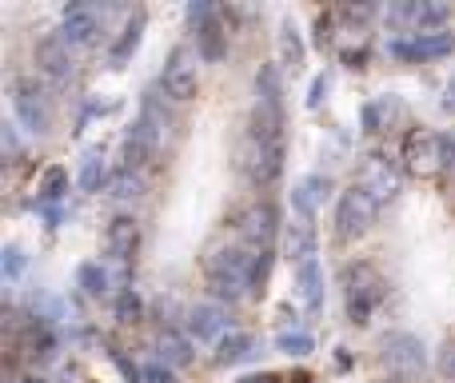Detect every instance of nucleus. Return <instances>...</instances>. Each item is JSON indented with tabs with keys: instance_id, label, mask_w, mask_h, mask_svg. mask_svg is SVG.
Listing matches in <instances>:
<instances>
[{
	"instance_id": "obj_18",
	"label": "nucleus",
	"mask_w": 455,
	"mask_h": 383,
	"mask_svg": "<svg viewBox=\"0 0 455 383\" xmlns=\"http://www.w3.org/2000/svg\"><path fill=\"white\" fill-rule=\"evenodd\" d=\"M328 195H331V176L328 172H312V176H304V180L291 188V211L315 219V208H320Z\"/></svg>"
},
{
	"instance_id": "obj_7",
	"label": "nucleus",
	"mask_w": 455,
	"mask_h": 383,
	"mask_svg": "<svg viewBox=\"0 0 455 383\" xmlns=\"http://www.w3.org/2000/svg\"><path fill=\"white\" fill-rule=\"evenodd\" d=\"M403 168L411 176H419V180L440 176L448 168V136L427 132V128L408 132V140H403Z\"/></svg>"
},
{
	"instance_id": "obj_38",
	"label": "nucleus",
	"mask_w": 455,
	"mask_h": 383,
	"mask_svg": "<svg viewBox=\"0 0 455 383\" xmlns=\"http://www.w3.org/2000/svg\"><path fill=\"white\" fill-rule=\"evenodd\" d=\"M344 16L347 20H368V16H376V4H347Z\"/></svg>"
},
{
	"instance_id": "obj_2",
	"label": "nucleus",
	"mask_w": 455,
	"mask_h": 383,
	"mask_svg": "<svg viewBox=\"0 0 455 383\" xmlns=\"http://www.w3.org/2000/svg\"><path fill=\"white\" fill-rule=\"evenodd\" d=\"M339 288H344V312L355 328H368L371 315H376L387 299L384 272H379L376 264H368V259L344 264V272H339Z\"/></svg>"
},
{
	"instance_id": "obj_9",
	"label": "nucleus",
	"mask_w": 455,
	"mask_h": 383,
	"mask_svg": "<svg viewBox=\"0 0 455 383\" xmlns=\"http://www.w3.org/2000/svg\"><path fill=\"white\" fill-rule=\"evenodd\" d=\"M32 64H36V76L48 80L52 88H64L72 80V72H76V64H72V48L64 44L60 36L36 40V48H32Z\"/></svg>"
},
{
	"instance_id": "obj_36",
	"label": "nucleus",
	"mask_w": 455,
	"mask_h": 383,
	"mask_svg": "<svg viewBox=\"0 0 455 383\" xmlns=\"http://www.w3.org/2000/svg\"><path fill=\"white\" fill-rule=\"evenodd\" d=\"M140 376H144V383H176L168 363H148V368H140Z\"/></svg>"
},
{
	"instance_id": "obj_11",
	"label": "nucleus",
	"mask_w": 455,
	"mask_h": 383,
	"mask_svg": "<svg viewBox=\"0 0 455 383\" xmlns=\"http://www.w3.org/2000/svg\"><path fill=\"white\" fill-rule=\"evenodd\" d=\"M100 16H96V8L88 4H68L60 12V28H56V36L64 40L68 48H92L96 40H100Z\"/></svg>"
},
{
	"instance_id": "obj_39",
	"label": "nucleus",
	"mask_w": 455,
	"mask_h": 383,
	"mask_svg": "<svg viewBox=\"0 0 455 383\" xmlns=\"http://www.w3.org/2000/svg\"><path fill=\"white\" fill-rule=\"evenodd\" d=\"M328 28H331V16H315V44H320V48L331 40V32H328Z\"/></svg>"
},
{
	"instance_id": "obj_6",
	"label": "nucleus",
	"mask_w": 455,
	"mask_h": 383,
	"mask_svg": "<svg viewBox=\"0 0 455 383\" xmlns=\"http://www.w3.org/2000/svg\"><path fill=\"white\" fill-rule=\"evenodd\" d=\"M200 52H192L188 44H176L168 52L164 68H160V88H164L168 100L176 104H188L192 96L200 92Z\"/></svg>"
},
{
	"instance_id": "obj_21",
	"label": "nucleus",
	"mask_w": 455,
	"mask_h": 383,
	"mask_svg": "<svg viewBox=\"0 0 455 383\" xmlns=\"http://www.w3.org/2000/svg\"><path fill=\"white\" fill-rule=\"evenodd\" d=\"M296 288H299V299H304L307 312H320L323 307V267H320V259H307V264L296 267Z\"/></svg>"
},
{
	"instance_id": "obj_30",
	"label": "nucleus",
	"mask_w": 455,
	"mask_h": 383,
	"mask_svg": "<svg viewBox=\"0 0 455 383\" xmlns=\"http://www.w3.org/2000/svg\"><path fill=\"white\" fill-rule=\"evenodd\" d=\"M275 347H280L283 355H296V360H304V355L315 352V339L307 336V331L291 328V331H280V336H275Z\"/></svg>"
},
{
	"instance_id": "obj_15",
	"label": "nucleus",
	"mask_w": 455,
	"mask_h": 383,
	"mask_svg": "<svg viewBox=\"0 0 455 383\" xmlns=\"http://www.w3.org/2000/svg\"><path fill=\"white\" fill-rule=\"evenodd\" d=\"M315 219L312 216H299V211H291V219L283 224V256L291 259V264H307V259H315Z\"/></svg>"
},
{
	"instance_id": "obj_19",
	"label": "nucleus",
	"mask_w": 455,
	"mask_h": 383,
	"mask_svg": "<svg viewBox=\"0 0 455 383\" xmlns=\"http://www.w3.org/2000/svg\"><path fill=\"white\" fill-rule=\"evenodd\" d=\"M144 24H148V16H144V12H132L124 20V28L116 32V40H112V48H108V64H112V68H124V64L136 56V48H140V40H144Z\"/></svg>"
},
{
	"instance_id": "obj_40",
	"label": "nucleus",
	"mask_w": 455,
	"mask_h": 383,
	"mask_svg": "<svg viewBox=\"0 0 455 383\" xmlns=\"http://www.w3.org/2000/svg\"><path fill=\"white\" fill-rule=\"evenodd\" d=\"M60 379H64V383H88V376H84V368H80V363H68Z\"/></svg>"
},
{
	"instance_id": "obj_26",
	"label": "nucleus",
	"mask_w": 455,
	"mask_h": 383,
	"mask_svg": "<svg viewBox=\"0 0 455 383\" xmlns=\"http://www.w3.org/2000/svg\"><path fill=\"white\" fill-rule=\"evenodd\" d=\"M76 288L84 291V296L100 299L104 291H108V267H104L100 259H84V264L76 267Z\"/></svg>"
},
{
	"instance_id": "obj_20",
	"label": "nucleus",
	"mask_w": 455,
	"mask_h": 383,
	"mask_svg": "<svg viewBox=\"0 0 455 383\" xmlns=\"http://www.w3.org/2000/svg\"><path fill=\"white\" fill-rule=\"evenodd\" d=\"M156 355L160 363H168V368H188L192 363V336L188 331H176V328H160L156 331Z\"/></svg>"
},
{
	"instance_id": "obj_29",
	"label": "nucleus",
	"mask_w": 455,
	"mask_h": 383,
	"mask_svg": "<svg viewBox=\"0 0 455 383\" xmlns=\"http://www.w3.org/2000/svg\"><path fill=\"white\" fill-rule=\"evenodd\" d=\"M108 195L112 200H140L144 195V176L120 168V172H112V180H108Z\"/></svg>"
},
{
	"instance_id": "obj_42",
	"label": "nucleus",
	"mask_w": 455,
	"mask_h": 383,
	"mask_svg": "<svg viewBox=\"0 0 455 383\" xmlns=\"http://www.w3.org/2000/svg\"><path fill=\"white\" fill-rule=\"evenodd\" d=\"M4 383H44V379H36V376H24V371H12V376H4Z\"/></svg>"
},
{
	"instance_id": "obj_28",
	"label": "nucleus",
	"mask_w": 455,
	"mask_h": 383,
	"mask_svg": "<svg viewBox=\"0 0 455 383\" xmlns=\"http://www.w3.org/2000/svg\"><path fill=\"white\" fill-rule=\"evenodd\" d=\"M36 192H40V203H44V208H56V200H64V192H68V168H60V164L44 168Z\"/></svg>"
},
{
	"instance_id": "obj_22",
	"label": "nucleus",
	"mask_w": 455,
	"mask_h": 383,
	"mask_svg": "<svg viewBox=\"0 0 455 383\" xmlns=\"http://www.w3.org/2000/svg\"><path fill=\"white\" fill-rule=\"evenodd\" d=\"M196 52H200V60H208V64L224 60V52H228V28L220 24V16H212V20H208L204 28L196 32Z\"/></svg>"
},
{
	"instance_id": "obj_25",
	"label": "nucleus",
	"mask_w": 455,
	"mask_h": 383,
	"mask_svg": "<svg viewBox=\"0 0 455 383\" xmlns=\"http://www.w3.org/2000/svg\"><path fill=\"white\" fill-rule=\"evenodd\" d=\"M451 20L448 0H416V32H443Z\"/></svg>"
},
{
	"instance_id": "obj_24",
	"label": "nucleus",
	"mask_w": 455,
	"mask_h": 383,
	"mask_svg": "<svg viewBox=\"0 0 455 383\" xmlns=\"http://www.w3.org/2000/svg\"><path fill=\"white\" fill-rule=\"evenodd\" d=\"M256 355V339L248 331H228V336L216 344V363L220 368H232V363H243Z\"/></svg>"
},
{
	"instance_id": "obj_10",
	"label": "nucleus",
	"mask_w": 455,
	"mask_h": 383,
	"mask_svg": "<svg viewBox=\"0 0 455 383\" xmlns=\"http://www.w3.org/2000/svg\"><path fill=\"white\" fill-rule=\"evenodd\" d=\"M379 352H384L387 368L400 371V376H416V371H424V363H427L424 344H419V336H411V331H387Z\"/></svg>"
},
{
	"instance_id": "obj_34",
	"label": "nucleus",
	"mask_w": 455,
	"mask_h": 383,
	"mask_svg": "<svg viewBox=\"0 0 455 383\" xmlns=\"http://www.w3.org/2000/svg\"><path fill=\"white\" fill-rule=\"evenodd\" d=\"M360 124H363V132L368 136H376V132H384V112H379V104L376 100H368L363 104V112H360Z\"/></svg>"
},
{
	"instance_id": "obj_32",
	"label": "nucleus",
	"mask_w": 455,
	"mask_h": 383,
	"mask_svg": "<svg viewBox=\"0 0 455 383\" xmlns=\"http://www.w3.org/2000/svg\"><path fill=\"white\" fill-rule=\"evenodd\" d=\"M24 264H28V256H24L20 243H4V256H0V272H4V280H8V283L20 280Z\"/></svg>"
},
{
	"instance_id": "obj_4",
	"label": "nucleus",
	"mask_w": 455,
	"mask_h": 383,
	"mask_svg": "<svg viewBox=\"0 0 455 383\" xmlns=\"http://www.w3.org/2000/svg\"><path fill=\"white\" fill-rule=\"evenodd\" d=\"M12 112L24 132H32V136L52 132V96H48V88L36 76L12 80Z\"/></svg>"
},
{
	"instance_id": "obj_13",
	"label": "nucleus",
	"mask_w": 455,
	"mask_h": 383,
	"mask_svg": "<svg viewBox=\"0 0 455 383\" xmlns=\"http://www.w3.org/2000/svg\"><path fill=\"white\" fill-rule=\"evenodd\" d=\"M455 48V28L443 32H416L408 40H392L387 52L400 56V60H435V56H448Z\"/></svg>"
},
{
	"instance_id": "obj_27",
	"label": "nucleus",
	"mask_w": 455,
	"mask_h": 383,
	"mask_svg": "<svg viewBox=\"0 0 455 383\" xmlns=\"http://www.w3.org/2000/svg\"><path fill=\"white\" fill-rule=\"evenodd\" d=\"M104 180H112V176H108V164H104V152L92 148V152L84 156V164H80L76 184H80V192H100Z\"/></svg>"
},
{
	"instance_id": "obj_41",
	"label": "nucleus",
	"mask_w": 455,
	"mask_h": 383,
	"mask_svg": "<svg viewBox=\"0 0 455 383\" xmlns=\"http://www.w3.org/2000/svg\"><path fill=\"white\" fill-rule=\"evenodd\" d=\"M235 383H280V376H275V371H251V376H243Z\"/></svg>"
},
{
	"instance_id": "obj_16",
	"label": "nucleus",
	"mask_w": 455,
	"mask_h": 383,
	"mask_svg": "<svg viewBox=\"0 0 455 383\" xmlns=\"http://www.w3.org/2000/svg\"><path fill=\"white\" fill-rule=\"evenodd\" d=\"M188 336L196 344H208V339H224L228 331V312L220 304H192L188 307Z\"/></svg>"
},
{
	"instance_id": "obj_23",
	"label": "nucleus",
	"mask_w": 455,
	"mask_h": 383,
	"mask_svg": "<svg viewBox=\"0 0 455 383\" xmlns=\"http://www.w3.org/2000/svg\"><path fill=\"white\" fill-rule=\"evenodd\" d=\"M275 44H280V64H288V68H299V64H304L307 48H304V36H299V28H296V20H291V16H283V20H280Z\"/></svg>"
},
{
	"instance_id": "obj_5",
	"label": "nucleus",
	"mask_w": 455,
	"mask_h": 383,
	"mask_svg": "<svg viewBox=\"0 0 455 383\" xmlns=\"http://www.w3.org/2000/svg\"><path fill=\"white\" fill-rule=\"evenodd\" d=\"M280 224H283L280 208H275L272 200L248 203V208H240V211H235V219H232L240 243H243V248H251V251H272V240L280 235Z\"/></svg>"
},
{
	"instance_id": "obj_43",
	"label": "nucleus",
	"mask_w": 455,
	"mask_h": 383,
	"mask_svg": "<svg viewBox=\"0 0 455 383\" xmlns=\"http://www.w3.org/2000/svg\"><path fill=\"white\" fill-rule=\"evenodd\" d=\"M384 383H400V379H384Z\"/></svg>"
},
{
	"instance_id": "obj_1",
	"label": "nucleus",
	"mask_w": 455,
	"mask_h": 383,
	"mask_svg": "<svg viewBox=\"0 0 455 383\" xmlns=\"http://www.w3.org/2000/svg\"><path fill=\"white\" fill-rule=\"evenodd\" d=\"M256 256L259 251L243 248V243H228L216 240L204 248V275H208V291L216 299H235L251 296V272H256Z\"/></svg>"
},
{
	"instance_id": "obj_31",
	"label": "nucleus",
	"mask_w": 455,
	"mask_h": 383,
	"mask_svg": "<svg viewBox=\"0 0 455 383\" xmlns=\"http://www.w3.org/2000/svg\"><path fill=\"white\" fill-rule=\"evenodd\" d=\"M116 320L120 323H140L144 320V299H140L136 288H124L116 296Z\"/></svg>"
},
{
	"instance_id": "obj_17",
	"label": "nucleus",
	"mask_w": 455,
	"mask_h": 383,
	"mask_svg": "<svg viewBox=\"0 0 455 383\" xmlns=\"http://www.w3.org/2000/svg\"><path fill=\"white\" fill-rule=\"evenodd\" d=\"M156 148H160V140L140 124V120H136L132 132L124 136V148H120V168H128V172H140V168L148 164L152 156H156Z\"/></svg>"
},
{
	"instance_id": "obj_14",
	"label": "nucleus",
	"mask_w": 455,
	"mask_h": 383,
	"mask_svg": "<svg viewBox=\"0 0 455 383\" xmlns=\"http://www.w3.org/2000/svg\"><path fill=\"white\" fill-rule=\"evenodd\" d=\"M136 248H140V219L128 216V211L112 216L108 227H104V251L112 259H120V264H128L136 256Z\"/></svg>"
},
{
	"instance_id": "obj_35",
	"label": "nucleus",
	"mask_w": 455,
	"mask_h": 383,
	"mask_svg": "<svg viewBox=\"0 0 455 383\" xmlns=\"http://www.w3.org/2000/svg\"><path fill=\"white\" fill-rule=\"evenodd\" d=\"M328 88H331V76L328 72H320V76L312 80V88H307V108H320L323 96H328Z\"/></svg>"
},
{
	"instance_id": "obj_12",
	"label": "nucleus",
	"mask_w": 455,
	"mask_h": 383,
	"mask_svg": "<svg viewBox=\"0 0 455 383\" xmlns=\"http://www.w3.org/2000/svg\"><path fill=\"white\" fill-rule=\"evenodd\" d=\"M355 188H363L371 195V200L384 208V203H392L395 195H400V172H395L392 164H387L384 156H368L360 164V176H355Z\"/></svg>"
},
{
	"instance_id": "obj_37",
	"label": "nucleus",
	"mask_w": 455,
	"mask_h": 383,
	"mask_svg": "<svg viewBox=\"0 0 455 383\" xmlns=\"http://www.w3.org/2000/svg\"><path fill=\"white\" fill-rule=\"evenodd\" d=\"M4 156H8V160L20 156V136H16L12 124H4Z\"/></svg>"
},
{
	"instance_id": "obj_3",
	"label": "nucleus",
	"mask_w": 455,
	"mask_h": 383,
	"mask_svg": "<svg viewBox=\"0 0 455 383\" xmlns=\"http://www.w3.org/2000/svg\"><path fill=\"white\" fill-rule=\"evenodd\" d=\"M235 168H240L256 188L275 184L283 172V140H264V136H256V132H243L240 144H235Z\"/></svg>"
},
{
	"instance_id": "obj_33",
	"label": "nucleus",
	"mask_w": 455,
	"mask_h": 383,
	"mask_svg": "<svg viewBox=\"0 0 455 383\" xmlns=\"http://www.w3.org/2000/svg\"><path fill=\"white\" fill-rule=\"evenodd\" d=\"M184 16H188L192 32H200V28H204V24H208V20H212V16H216V8L208 4V0H192V4L184 8Z\"/></svg>"
},
{
	"instance_id": "obj_8",
	"label": "nucleus",
	"mask_w": 455,
	"mask_h": 383,
	"mask_svg": "<svg viewBox=\"0 0 455 383\" xmlns=\"http://www.w3.org/2000/svg\"><path fill=\"white\" fill-rule=\"evenodd\" d=\"M376 211H379V203L352 184V188L339 192V200H336V235L339 240H360V235H368V227L376 224Z\"/></svg>"
}]
</instances>
